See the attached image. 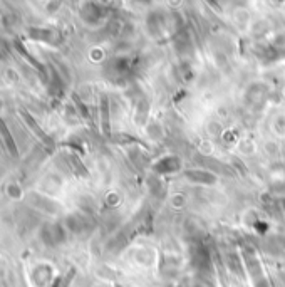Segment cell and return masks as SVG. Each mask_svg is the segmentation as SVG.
<instances>
[{
    "label": "cell",
    "mask_w": 285,
    "mask_h": 287,
    "mask_svg": "<svg viewBox=\"0 0 285 287\" xmlns=\"http://www.w3.org/2000/svg\"><path fill=\"white\" fill-rule=\"evenodd\" d=\"M181 168V161L176 156H166V158L159 160L158 163L153 166L154 171L158 173H175Z\"/></svg>",
    "instance_id": "1"
},
{
    "label": "cell",
    "mask_w": 285,
    "mask_h": 287,
    "mask_svg": "<svg viewBox=\"0 0 285 287\" xmlns=\"http://www.w3.org/2000/svg\"><path fill=\"white\" fill-rule=\"evenodd\" d=\"M186 178L195 183H203V185H212L217 182V176L212 175L210 171H201V170H191L186 173Z\"/></svg>",
    "instance_id": "2"
}]
</instances>
